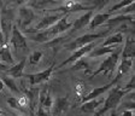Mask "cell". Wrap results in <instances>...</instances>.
Here are the masks:
<instances>
[{"label":"cell","instance_id":"cell-1","mask_svg":"<svg viewBox=\"0 0 135 116\" xmlns=\"http://www.w3.org/2000/svg\"><path fill=\"white\" fill-rule=\"evenodd\" d=\"M130 91H134V90H129V88L117 86V83L115 86H112L109 90V96H107L106 100H104L103 106H100L94 113V116H103L105 113L110 111L111 109H116L118 105L121 104V100L123 99V97L128 92H130Z\"/></svg>","mask_w":135,"mask_h":116},{"label":"cell","instance_id":"cell-2","mask_svg":"<svg viewBox=\"0 0 135 116\" xmlns=\"http://www.w3.org/2000/svg\"><path fill=\"white\" fill-rule=\"evenodd\" d=\"M119 53H121L119 50L113 51L107 58H105V61L101 62V64L99 65V68L97 69V70L92 71V74H90L89 77L98 76V75H100V74H105V75H107V76H112L113 71H115V68L117 67L118 61H119Z\"/></svg>","mask_w":135,"mask_h":116},{"label":"cell","instance_id":"cell-3","mask_svg":"<svg viewBox=\"0 0 135 116\" xmlns=\"http://www.w3.org/2000/svg\"><path fill=\"white\" fill-rule=\"evenodd\" d=\"M110 29H107L106 31H101V33H90V34H84V35H81V36L76 38L75 40L70 41L64 45V48L68 50V51H75L77 48L82 47V46L87 45L89 43H93L98 39H101V38H105L107 35Z\"/></svg>","mask_w":135,"mask_h":116},{"label":"cell","instance_id":"cell-4","mask_svg":"<svg viewBox=\"0 0 135 116\" xmlns=\"http://www.w3.org/2000/svg\"><path fill=\"white\" fill-rule=\"evenodd\" d=\"M13 12L12 10H8V9H3L0 10V30L3 33V36L5 43H8V35L11 33V29H12V21H13Z\"/></svg>","mask_w":135,"mask_h":116},{"label":"cell","instance_id":"cell-5","mask_svg":"<svg viewBox=\"0 0 135 116\" xmlns=\"http://www.w3.org/2000/svg\"><path fill=\"white\" fill-rule=\"evenodd\" d=\"M35 11L29 6H21L18 9V15H17V27L21 30H27L29 26L35 20Z\"/></svg>","mask_w":135,"mask_h":116},{"label":"cell","instance_id":"cell-6","mask_svg":"<svg viewBox=\"0 0 135 116\" xmlns=\"http://www.w3.org/2000/svg\"><path fill=\"white\" fill-rule=\"evenodd\" d=\"M10 44L13 46L16 50H27L28 48V43H27V38L22 33L17 24H13L10 33Z\"/></svg>","mask_w":135,"mask_h":116},{"label":"cell","instance_id":"cell-7","mask_svg":"<svg viewBox=\"0 0 135 116\" xmlns=\"http://www.w3.org/2000/svg\"><path fill=\"white\" fill-rule=\"evenodd\" d=\"M95 46H97V40H95V41H93V43H89V44H87V45L82 46V47H80V48H77V50H75V51H73L71 56L69 57L68 59H65L64 62L62 63V64L59 65V68H63L64 65L70 64V63H74L75 61L81 59V58L86 57L90 51H92L93 48L95 47Z\"/></svg>","mask_w":135,"mask_h":116},{"label":"cell","instance_id":"cell-8","mask_svg":"<svg viewBox=\"0 0 135 116\" xmlns=\"http://www.w3.org/2000/svg\"><path fill=\"white\" fill-rule=\"evenodd\" d=\"M53 70H54V64H52V65H50L47 69L40 71V73L27 74V75H23V76H25L27 79H28L29 83H30L31 86H35V85L44 83V82H46L47 80H50V77H51V75H52V73H53Z\"/></svg>","mask_w":135,"mask_h":116},{"label":"cell","instance_id":"cell-9","mask_svg":"<svg viewBox=\"0 0 135 116\" xmlns=\"http://www.w3.org/2000/svg\"><path fill=\"white\" fill-rule=\"evenodd\" d=\"M69 15H70V13H65L64 16H63V17L58 21V22L54 23L53 26L48 28V30H50L51 35L53 36V39L56 36H58V35H60L62 33H64V31H68L69 29L71 28L73 22H71V21H69Z\"/></svg>","mask_w":135,"mask_h":116},{"label":"cell","instance_id":"cell-10","mask_svg":"<svg viewBox=\"0 0 135 116\" xmlns=\"http://www.w3.org/2000/svg\"><path fill=\"white\" fill-rule=\"evenodd\" d=\"M64 15L65 13H60V12H53V13L46 15V16H44V17L41 18V21L37 23L36 26H35V28L31 31H35V33H36V31H39V30H44V29L50 28V27L53 26L54 23L58 22Z\"/></svg>","mask_w":135,"mask_h":116},{"label":"cell","instance_id":"cell-11","mask_svg":"<svg viewBox=\"0 0 135 116\" xmlns=\"http://www.w3.org/2000/svg\"><path fill=\"white\" fill-rule=\"evenodd\" d=\"M70 108V102L68 97H58L56 100H53L52 105V113L54 116H64L65 113Z\"/></svg>","mask_w":135,"mask_h":116},{"label":"cell","instance_id":"cell-12","mask_svg":"<svg viewBox=\"0 0 135 116\" xmlns=\"http://www.w3.org/2000/svg\"><path fill=\"white\" fill-rule=\"evenodd\" d=\"M118 82V80L113 79L111 82H109V83H106V85L104 86H100V87H95V88H93L90 92H88V93H86L83 97L81 98V102H86V100H89V99H93V98H97V97H100L103 93H105V92H107V91L110 90V88L112 87V86H115L116 83Z\"/></svg>","mask_w":135,"mask_h":116},{"label":"cell","instance_id":"cell-13","mask_svg":"<svg viewBox=\"0 0 135 116\" xmlns=\"http://www.w3.org/2000/svg\"><path fill=\"white\" fill-rule=\"evenodd\" d=\"M93 15H94V12H93L92 10L82 13L81 16L73 23V26H71V28H70L71 29V34L75 33V31H79V30H81V29L86 28V27L89 24L90 20H92V17H93Z\"/></svg>","mask_w":135,"mask_h":116},{"label":"cell","instance_id":"cell-14","mask_svg":"<svg viewBox=\"0 0 135 116\" xmlns=\"http://www.w3.org/2000/svg\"><path fill=\"white\" fill-rule=\"evenodd\" d=\"M103 103H104V98L97 97V98H93V99H89V100L83 102L81 104V106H80V109H81L82 113L92 114V113H95L99 108L101 106Z\"/></svg>","mask_w":135,"mask_h":116},{"label":"cell","instance_id":"cell-15","mask_svg":"<svg viewBox=\"0 0 135 116\" xmlns=\"http://www.w3.org/2000/svg\"><path fill=\"white\" fill-rule=\"evenodd\" d=\"M64 0H29L28 6L33 10H39V11H45L50 10L53 5H57L58 3H63Z\"/></svg>","mask_w":135,"mask_h":116},{"label":"cell","instance_id":"cell-16","mask_svg":"<svg viewBox=\"0 0 135 116\" xmlns=\"http://www.w3.org/2000/svg\"><path fill=\"white\" fill-rule=\"evenodd\" d=\"M25 63H27V58H22L18 63L13 64L12 67H8V69L6 71H4V74L13 77V79H20V77H22L24 75L23 70L25 68Z\"/></svg>","mask_w":135,"mask_h":116},{"label":"cell","instance_id":"cell-17","mask_svg":"<svg viewBox=\"0 0 135 116\" xmlns=\"http://www.w3.org/2000/svg\"><path fill=\"white\" fill-rule=\"evenodd\" d=\"M24 92V96L27 97L30 106V110H34L35 106L39 103V94H40V88L39 87H30V88H22Z\"/></svg>","mask_w":135,"mask_h":116},{"label":"cell","instance_id":"cell-18","mask_svg":"<svg viewBox=\"0 0 135 116\" xmlns=\"http://www.w3.org/2000/svg\"><path fill=\"white\" fill-rule=\"evenodd\" d=\"M126 22H129V23H134V15H116V16H112L107 20V26H109V29H111L112 27H117L118 24L121 23H126Z\"/></svg>","mask_w":135,"mask_h":116},{"label":"cell","instance_id":"cell-19","mask_svg":"<svg viewBox=\"0 0 135 116\" xmlns=\"http://www.w3.org/2000/svg\"><path fill=\"white\" fill-rule=\"evenodd\" d=\"M118 47V45H111V46H99V47H94L89 53L87 54V58H98V57H103L105 54L112 53L113 51H116Z\"/></svg>","mask_w":135,"mask_h":116},{"label":"cell","instance_id":"cell-20","mask_svg":"<svg viewBox=\"0 0 135 116\" xmlns=\"http://www.w3.org/2000/svg\"><path fill=\"white\" fill-rule=\"evenodd\" d=\"M135 54V40L133 35H128L126 38L124 47L122 50V58H134Z\"/></svg>","mask_w":135,"mask_h":116},{"label":"cell","instance_id":"cell-21","mask_svg":"<svg viewBox=\"0 0 135 116\" xmlns=\"http://www.w3.org/2000/svg\"><path fill=\"white\" fill-rule=\"evenodd\" d=\"M0 62L8 65L13 64V56L8 43H4L3 45H0Z\"/></svg>","mask_w":135,"mask_h":116},{"label":"cell","instance_id":"cell-22","mask_svg":"<svg viewBox=\"0 0 135 116\" xmlns=\"http://www.w3.org/2000/svg\"><path fill=\"white\" fill-rule=\"evenodd\" d=\"M133 64H134V58H122L121 63L118 65V71L117 75H116V79L119 81L122 79V76L126 75L133 68Z\"/></svg>","mask_w":135,"mask_h":116},{"label":"cell","instance_id":"cell-23","mask_svg":"<svg viewBox=\"0 0 135 116\" xmlns=\"http://www.w3.org/2000/svg\"><path fill=\"white\" fill-rule=\"evenodd\" d=\"M110 17H111V13H109V12H106V13H101L100 12V13L93 15V17H92V20H90L88 27H89L90 30H93V29L97 28V27L101 26V24H105Z\"/></svg>","mask_w":135,"mask_h":116},{"label":"cell","instance_id":"cell-24","mask_svg":"<svg viewBox=\"0 0 135 116\" xmlns=\"http://www.w3.org/2000/svg\"><path fill=\"white\" fill-rule=\"evenodd\" d=\"M71 70H83L84 74H86L87 76H90V74H92V68H90V64L86 59H83V58L75 61V62H74V64L71 65Z\"/></svg>","mask_w":135,"mask_h":116},{"label":"cell","instance_id":"cell-25","mask_svg":"<svg viewBox=\"0 0 135 116\" xmlns=\"http://www.w3.org/2000/svg\"><path fill=\"white\" fill-rule=\"evenodd\" d=\"M123 34H122L121 31H117L115 34L110 35L105 39V41L101 44V46H111V45H119V44L123 43Z\"/></svg>","mask_w":135,"mask_h":116},{"label":"cell","instance_id":"cell-26","mask_svg":"<svg viewBox=\"0 0 135 116\" xmlns=\"http://www.w3.org/2000/svg\"><path fill=\"white\" fill-rule=\"evenodd\" d=\"M0 79L3 80L4 85H5L8 90L11 91V92H13V93H20L21 90H20V87L17 86V83H16V81H15L13 77L8 76V75H6V74H4V75H1V77H0Z\"/></svg>","mask_w":135,"mask_h":116},{"label":"cell","instance_id":"cell-27","mask_svg":"<svg viewBox=\"0 0 135 116\" xmlns=\"http://www.w3.org/2000/svg\"><path fill=\"white\" fill-rule=\"evenodd\" d=\"M111 0H87L86 4L83 5L90 7V10H95V11H101L105 6L110 3Z\"/></svg>","mask_w":135,"mask_h":116},{"label":"cell","instance_id":"cell-28","mask_svg":"<svg viewBox=\"0 0 135 116\" xmlns=\"http://www.w3.org/2000/svg\"><path fill=\"white\" fill-rule=\"evenodd\" d=\"M132 3H134V0H121V1H118L116 5H113L111 9H110V11H109V13H111V15H113L115 12H117V11H119L121 9H123V7H126V6H128L129 4H132Z\"/></svg>","mask_w":135,"mask_h":116},{"label":"cell","instance_id":"cell-29","mask_svg":"<svg viewBox=\"0 0 135 116\" xmlns=\"http://www.w3.org/2000/svg\"><path fill=\"white\" fill-rule=\"evenodd\" d=\"M42 56H44V53H42L41 51H34V52H31V53L29 54L28 61H29V63H30L31 65H36L37 63L41 61Z\"/></svg>","mask_w":135,"mask_h":116},{"label":"cell","instance_id":"cell-30","mask_svg":"<svg viewBox=\"0 0 135 116\" xmlns=\"http://www.w3.org/2000/svg\"><path fill=\"white\" fill-rule=\"evenodd\" d=\"M75 90H76V94H77L80 98H82V97L86 94V85H84L82 81H77V82H76Z\"/></svg>","mask_w":135,"mask_h":116},{"label":"cell","instance_id":"cell-31","mask_svg":"<svg viewBox=\"0 0 135 116\" xmlns=\"http://www.w3.org/2000/svg\"><path fill=\"white\" fill-rule=\"evenodd\" d=\"M7 104L10 108H12V109H21V105L20 103H18V100H17V98H15V97H10V98L7 99Z\"/></svg>","mask_w":135,"mask_h":116},{"label":"cell","instance_id":"cell-32","mask_svg":"<svg viewBox=\"0 0 135 116\" xmlns=\"http://www.w3.org/2000/svg\"><path fill=\"white\" fill-rule=\"evenodd\" d=\"M35 114H36V116H52V115H51V113H50V110L45 109V108H42L41 105H39L37 111Z\"/></svg>","mask_w":135,"mask_h":116},{"label":"cell","instance_id":"cell-33","mask_svg":"<svg viewBox=\"0 0 135 116\" xmlns=\"http://www.w3.org/2000/svg\"><path fill=\"white\" fill-rule=\"evenodd\" d=\"M17 100H18V103H20L21 106H27V105L29 104V103H28V99H27V97H25V96L20 97V98L17 99Z\"/></svg>","mask_w":135,"mask_h":116},{"label":"cell","instance_id":"cell-34","mask_svg":"<svg viewBox=\"0 0 135 116\" xmlns=\"http://www.w3.org/2000/svg\"><path fill=\"white\" fill-rule=\"evenodd\" d=\"M133 115H135L134 109H126V110L121 114V116H133Z\"/></svg>","mask_w":135,"mask_h":116},{"label":"cell","instance_id":"cell-35","mask_svg":"<svg viewBox=\"0 0 135 116\" xmlns=\"http://www.w3.org/2000/svg\"><path fill=\"white\" fill-rule=\"evenodd\" d=\"M8 67H10L8 64H5V63L0 62V73H4V71H6L8 69Z\"/></svg>","mask_w":135,"mask_h":116},{"label":"cell","instance_id":"cell-36","mask_svg":"<svg viewBox=\"0 0 135 116\" xmlns=\"http://www.w3.org/2000/svg\"><path fill=\"white\" fill-rule=\"evenodd\" d=\"M16 5H22V4H24L25 1H28V0H12Z\"/></svg>","mask_w":135,"mask_h":116},{"label":"cell","instance_id":"cell-37","mask_svg":"<svg viewBox=\"0 0 135 116\" xmlns=\"http://www.w3.org/2000/svg\"><path fill=\"white\" fill-rule=\"evenodd\" d=\"M110 116H118L116 109H111V110H110Z\"/></svg>","mask_w":135,"mask_h":116},{"label":"cell","instance_id":"cell-38","mask_svg":"<svg viewBox=\"0 0 135 116\" xmlns=\"http://www.w3.org/2000/svg\"><path fill=\"white\" fill-rule=\"evenodd\" d=\"M5 43V40H4V36H3V33H1V30H0V45H3V44Z\"/></svg>","mask_w":135,"mask_h":116},{"label":"cell","instance_id":"cell-39","mask_svg":"<svg viewBox=\"0 0 135 116\" xmlns=\"http://www.w3.org/2000/svg\"><path fill=\"white\" fill-rule=\"evenodd\" d=\"M4 87H5V85H4V82H3V80L0 79V92L4 90Z\"/></svg>","mask_w":135,"mask_h":116},{"label":"cell","instance_id":"cell-40","mask_svg":"<svg viewBox=\"0 0 135 116\" xmlns=\"http://www.w3.org/2000/svg\"><path fill=\"white\" fill-rule=\"evenodd\" d=\"M30 116H36V114H35L34 110H30Z\"/></svg>","mask_w":135,"mask_h":116},{"label":"cell","instance_id":"cell-41","mask_svg":"<svg viewBox=\"0 0 135 116\" xmlns=\"http://www.w3.org/2000/svg\"><path fill=\"white\" fill-rule=\"evenodd\" d=\"M12 116H27V115H22V114H20V115H18V114H13Z\"/></svg>","mask_w":135,"mask_h":116},{"label":"cell","instance_id":"cell-42","mask_svg":"<svg viewBox=\"0 0 135 116\" xmlns=\"http://www.w3.org/2000/svg\"><path fill=\"white\" fill-rule=\"evenodd\" d=\"M74 1H77V3H82V0H74Z\"/></svg>","mask_w":135,"mask_h":116},{"label":"cell","instance_id":"cell-43","mask_svg":"<svg viewBox=\"0 0 135 116\" xmlns=\"http://www.w3.org/2000/svg\"><path fill=\"white\" fill-rule=\"evenodd\" d=\"M0 114H3V111H1V110H0Z\"/></svg>","mask_w":135,"mask_h":116},{"label":"cell","instance_id":"cell-44","mask_svg":"<svg viewBox=\"0 0 135 116\" xmlns=\"http://www.w3.org/2000/svg\"><path fill=\"white\" fill-rule=\"evenodd\" d=\"M0 116H4V115H3V114H0Z\"/></svg>","mask_w":135,"mask_h":116},{"label":"cell","instance_id":"cell-45","mask_svg":"<svg viewBox=\"0 0 135 116\" xmlns=\"http://www.w3.org/2000/svg\"><path fill=\"white\" fill-rule=\"evenodd\" d=\"M133 116H135V115H133Z\"/></svg>","mask_w":135,"mask_h":116}]
</instances>
